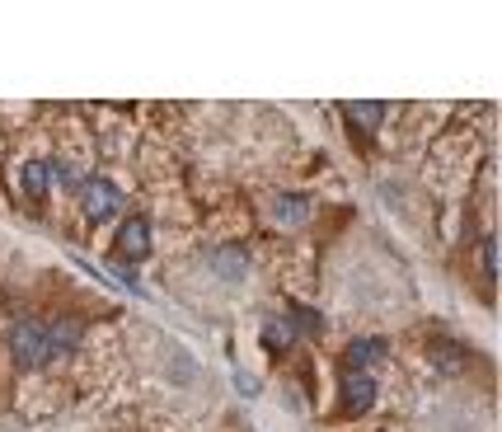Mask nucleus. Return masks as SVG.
Masks as SVG:
<instances>
[{
    "mask_svg": "<svg viewBox=\"0 0 502 432\" xmlns=\"http://www.w3.org/2000/svg\"><path fill=\"white\" fill-rule=\"evenodd\" d=\"M10 353H15V367L24 371H38L47 358H52V343H47V324L43 319H15L10 329Z\"/></svg>",
    "mask_w": 502,
    "mask_h": 432,
    "instance_id": "obj_1",
    "label": "nucleus"
},
{
    "mask_svg": "<svg viewBox=\"0 0 502 432\" xmlns=\"http://www.w3.org/2000/svg\"><path fill=\"white\" fill-rule=\"evenodd\" d=\"M80 207H85L90 221H113V216L127 207V198H123V188L113 179H85L80 183Z\"/></svg>",
    "mask_w": 502,
    "mask_h": 432,
    "instance_id": "obj_2",
    "label": "nucleus"
},
{
    "mask_svg": "<svg viewBox=\"0 0 502 432\" xmlns=\"http://www.w3.org/2000/svg\"><path fill=\"white\" fill-rule=\"evenodd\" d=\"M151 254V221L146 216H127L118 226V259L123 263H142Z\"/></svg>",
    "mask_w": 502,
    "mask_h": 432,
    "instance_id": "obj_3",
    "label": "nucleus"
},
{
    "mask_svg": "<svg viewBox=\"0 0 502 432\" xmlns=\"http://www.w3.org/2000/svg\"><path fill=\"white\" fill-rule=\"evenodd\" d=\"M371 404H376L371 371H348V376H343V409H348V414H371Z\"/></svg>",
    "mask_w": 502,
    "mask_h": 432,
    "instance_id": "obj_4",
    "label": "nucleus"
},
{
    "mask_svg": "<svg viewBox=\"0 0 502 432\" xmlns=\"http://www.w3.org/2000/svg\"><path fill=\"white\" fill-rule=\"evenodd\" d=\"M80 339H85V324H80L75 315H62V319H52V324H47V343H52V353H75Z\"/></svg>",
    "mask_w": 502,
    "mask_h": 432,
    "instance_id": "obj_5",
    "label": "nucleus"
},
{
    "mask_svg": "<svg viewBox=\"0 0 502 432\" xmlns=\"http://www.w3.org/2000/svg\"><path fill=\"white\" fill-rule=\"evenodd\" d=\"M389 358V343L385 339H352V348H348V371H367V367H376V362H385Z\"/></svg>",
    "mask_w": 502,
    "mask_h": 432,
    "instance_id": "obj_6",
    "label": "nucleus"
},
{
    "mask_svg": "<svg viewBox=\"0 0 502 432\" xmlns=\"http://www.w3.org/2000/svg\"><path fill=\"white\" fill-rule=\"evenodd\" d=\"M19 183H24V193L29 198H47L52 193V160H24V170H19Z\"/></svg>",
    "mask_w": 502,
    "mask_h": 432,
    "instance_id": "obj_7",
    "label": "nucleus"
},
{
    "mask_svg": "<svg viewBox=\"0 0 502 432\" xmlns=\"http://www.w3.org/2000/svg\"><path fill=\"white\" fill-rule=\"evenodd\" d=\"M310 211H315V202L305 198V193H282V198L272 202V216H277V221H287V226L310 221Z\"/></svg>",
    "mask_w": 502,
    "mask_h": 432,
    "instance_id": "obj_8",
    "label": "nucleus"
},
{
    "mask_svg": "<svg viewBox=\"0 0 502 432\" xmlns=\"http://www.w3.org/2000/svg\"><path fill=\"white\" fill-rule=\"evenodd\" d=\"M291 343H296L291 319H268V324H263V348H268V353H287Z\"/></svg>",
    "mask_w": 502,
    "mask_h": 432,
    "instance_id": "obj_9",
    "label": "nucleus"
},
{
    "mask_svg": "<svg viewBox=\"0 0 502 432\" xmlns=\"http://www.w3.org/2000/svg\"><path fill=\"white\" fill-rule=\"evenodd\" d=\"M212 263H216V273L226 282H240L244 268H249V254L244 250H221V254H212Z\"/></svg>",
    "mask_w": 502,
    "mask_h": 432,
    "instance_id": "obj_10",
    "label": "nucleus"
},
{
    "mask_svg": "<svg viewBox=\"0 0 502 432\" xmlns=\"http://www.w3.org/2000/svg\"><path fill=\"white\" fill-rule=\"evenodd\" d=\"M343 113H348V118H357V127H361V132H376V127H380V118H385V108H380V103H348Z\"/></svg>",
    "mask_w": 502,
    "mask_h": 432,
    "instance_id": "obj_11",
    "label": "nucleus"
},
{
    "mask_svg": "<svg viewBox=\"0 0 502 432\" xmlns=\"http://www.w3.org/2000/svg\"><path fill=\"white\" fill-rule=\"evenodd\" d=\"M291 329H296V339H300V334H320L324 319H320V310H310V306H296V310H291Z\"/></svg>",
    "mask_w": 502,
    "mask_h": 432,
    "instance_id": "obj_12",
    "label": "nucleus"
},
{
    "mask_svg": "<svg viewBox=\"0 0 502 432\" xmlns=\"http://www.w3.org/2000/svg\"><path fill=\"white\" fill-rule=\"evenodd\" d=\"M432 358H437L441 367H460V362H465V353H460L456 343H437V348H432Z\"/></svg>",
    "mask_w": 502,
    "mask_h": 432,
    "instance_id": "obj_13",
    "label": "nucleus"
},
{
    "mask_svg": "<svg viewBox=\"0 0 502 432\" xmlns=\"http://www.w3.org/2000/svg\"><path fill=\"white\" fill-rule=\"evenodd\" d=\"M484 278H497V245H493V235H484Z\"/></svg>",
    "mask_w": 502,
    "mask_h": 432,
    "instance_id": "obj_14",
    "label": "nucleus"
}]
</instances>
